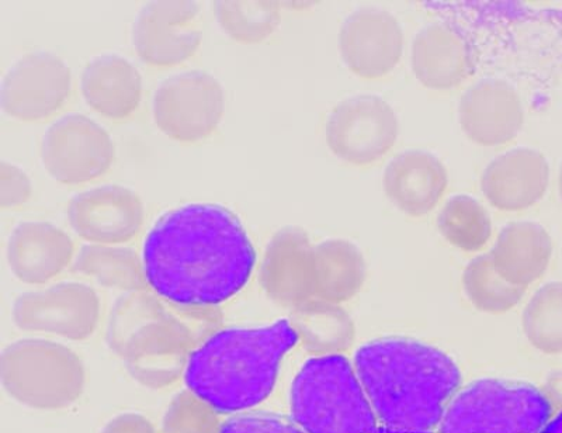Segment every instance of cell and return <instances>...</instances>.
<instances>
[{
    "label": "cell",
    "mask_w": 562,
    "mask_h": 433,
    "mask_svg": "<svg viewBox=\"0 0 562 433\" xmlns=\"http://www.w3.org/2000/svg\"><path fill=\"white\" fill-rule=\"evenodd\" d=\"M140 258L148 289L160 299L214 309L245 289L258 255L233 210L189 203L155 221L145 235Z\"/></svg>",
    "instance_id": "6da1fadb"
},
{
    "label": "cell",
    "mask_w": 562,
    "mask_h": 433,
    "mask_svg": "<svg viewBox=\"0 0 562 433\" xmlns=\"http://www.w3.org/2000/svg\"><path fill=\"white\" fill-rule=\"evenodd\" d=\"M353 366L380 425L438 431L461 390V371L438 347L411 338H381L356 352Z\"/></svg>",
    "instance_id": "7a4b0ae2"
},
{
    "label": "cell",
    "mask_w": 562,
    "mask_h": 433,
    "mask_svg": "<svg viewBox=\"0 0 562 433\" xmlns=\"http://www.w3.org/2000/svg\"><path fill=\"white\" fill-rule=\"evenodd\" d=\"M299 344L289 320L221 329L190 355L186 390L221 417L256 410L274 391L285 356Z\"/></svg>",
    "instance_id": "3957f363"
},
{
    "label": "cell",
    "mask_w": 562,
    "mask_h": 433,
    "mask_svg": "<svg viewBox=\"0 0 562 433\" xmlns=\"http://www.w3.org/2000/svg\"><path fill=\"white\" fill-rule=\"evenodd\" d=\"M291 418L307 433H375L380 422L353 364L344 355L314 356L291 382Z\"/></svg>",
    "instance_id": "277c9868"
},
{
    "label": "cell",
    "mask_w": 562,
    "mask_h": 433,
    "mask_svg": "<svg viewBox=\"0 0 562 433\" xmlns=\"http://www.w3.org/2000/svg\"><path fill=\"white\" fill-rule=\"evenodd\" d=\"M220 307H183L168 310L135 332L122 359L130 376L140 386L160 390L183 379L192 352L221 330Z\"/></svg>",
    "instance_id": "5b68a950"
},
{
    "label": "cell",
    "mask_w": 562,
    "mask_h": 433,
    "mask_svg": "<svg viewBox=\"0 0 562 433\" xmlns=\"http://www.w3.org/2000/svg\"><path fill=\"white\" fill-rule=\"evenodd\" d=\"M87 377L77 352L53 340H19L0 356L4 391L33 410L58 411L77 404L87 389Z\"/></svg>",
    "instance_id": "8992f818"
},
{
    "label": "cell",
    "mask_w": 562,
    "mask_h": 433,
    "mask_svg": "<svg viewBox=\"0 0 562 433\" xmlns=\"http://www.w3.org/2000/svg\"><path fill=\"white\" fill-rule=\"evenodd\" d=\"M551 415V402L535 386L483 379L459 391L436 432L540 433Z\"/></svg>",
    "instance_id": "52a82bcc"
},
{
    "label": "cell",
    "mask_w": 562,
    "mask_h": 433,
    "mask_svg": "<svg viewBox=\"0 0 562 433\" xmlns=\"http://www.w3.org/2000/svg\"><path fill=\"white\" fill-rule=\"evenodd\" d=\"M225 112L223 84L203 69L164 79L153 98L154 123L179 143H198L218 129Z\"/></svg>",
    "instance_id": "ba28073f"
},
{
    "label": "cell",
    "mask_w": 562,
    "mask_h": 433,
    "mask_svg": "<svg viewBox=\"0 0 562 433\" xmlns=\"http://www.w3.org/2000/svg\"><path fill=\"white\" fill-rule=\"evenodd\" d=\"M100 312L102 304L92 287L82 281H61L20 295L12 315L22 331L85 341L97 332Z\"/></svg>",
    "instance_id": "9c48e42d"
},
{
    "label": "cell",
    "mask_w": 562,
    "mask_h": 433,
    "mask_svg": "<svg viewBox=\"0 0 562 433\" xmlns=\"http://www.w3.org/2000/svg\"><path fill=\"white\" fill-rule=\"evenodd\" d=\"M40 154L44 169L54 180L82 185L112 168L115 145L109 131L89 115L69 113L45 131Z\"/></svg>",
    "instance_id": "30bf717a"
},
{
    "label": "cell",
    "mask_w": 562,
    "mask_h": 433,
    "mask_svg": "<svg viewBox=\"0 0 562 433\" xmlns=\"http://www.w3.org/2000/svg\"><path fill=\"white\" fill-rule=\"evenodd\" d=\"M400 135L398 118L384 99L353 96L340 102L326 122V144L335 156L351 165H369L383 158Z\"/></svg>",
    "instance_id": "8fae6325"
},
{
    "label": "cell",
    "mask_w": 562,
    "mask_h": 433,
    "mask_svg": "<svg viewBox=\"0 0 562 433\" xmlns=\"http://www.w3.org/2000/svg\"><path fill=\"white\" fill-rule=\"evenodd\" d=\"M72 92V70L59 55L32 52L22 55L4 74L0 106L19 122L52 118Z\"/></svg>",
    "instance_id": "7c38bea8"
},
{
    "label": "cell",
    "mask_w": 562,
    "mask_h": 433,
    "mask_svg": "<svg viewBox=\"0 0 562 433\" xmlns=\"http://www.w3.org/2000/svg\"><path fill=\"white\" fill-rule=\"evenodd\" d=\"M200 7L192 0H154L133 24V47L140 62L170 68L192 58L203 42Z\"/></svg>",
    "instance_id": "4fadbf2b"
},
{
    "label": "cell",
    "mask_w": 562,
    "mask_h": 433,
    "mask_svg": "<svg viewBox=\"0 0 562 433\" xmlns=\"http://www.w3.org/2000/svg\"><path fill=\"white\" fill-rule=\"evenodd\" d=\"M67 215L70 229L87 243L122 245L143 230L145 206L127 186L102 185L75 195Z\"/></svg>",
    "instance_id": "5bb4252c"
},
{
    "label": "cell",
    "mask_w": 562,
    "mask_h": 433,
    "mask_svg": "<svg viewBox=\"0 0 562 433\" xmlns=\"http://www.w3.org/2000/svg\"><path fill=\"white\" fill-rule=\"evenodd\" d=\"M339 49L346 67L358 77L383 78L403 57V29L385 10H356L340 27Z\"/></svg>",
    "instance_id": "9a60e30c"
},
{
    "label": "cell",
    "mask_w": 562,
    "mask_h": 433,
    "mask_svg": "<svg viewBox=\"0 0 562 433\" xmlns=\"http://www.w3.org/2000/svg\"><path fill=\"white\" fill-rule=\"evenodd\" d=\"M259 281L270 300L291 310L315 299L314 245L307 231L284 226L272 236L260 262Z\"/></svg>",
    "instance_id": "2e32d148"
},
{
    "label": "cell",
    "mask_w": 562,
    "mask_h": 433,
    "mask_svg": "<svg viewBox=\"0 0 562 433\" xmlns=\"http://www.w3.org/2000/svg\"><path fill=\"white\" fill-rule=\"evenodd\" d=\"M459 120L467 137L483 147H499L518 137L525 112L520 96L501 79L480 80L463 95Z\"/></svg>",
    "instance_id": "e0dca14e"
},
{
    "label": "cell",
    "mask_w": 562,
    "mask_h": 433,
    "mask_svg": "<svg viewBox=\"0 0 562 433\" xmlns=\"http://www.w3.org/2000/svg\"><path fill=\"white\" fill-rule=\"evenodd\" d=\"M75 255L72 238L48 221H22L8 240L10 271L26 285L48 284L72 266Z\"/></svg>",
    "instance_id": "ac0fdd59"
},
{
    "label": "cell",
    "mask_w": 562,
    "mask_h": 433,
    "mask_svg": "<svg viewBox=\"0 0 562 433\" xmlns=\"http://www.w3.org/2000/svg\"><path fill=\"white\" fill-rule=\"evenodd\" d=\"M550 182L546 156L531 148H515L498 156L481 176V189L494 208L520 211L543 199Z\"/></svg>",
    "instance_id": "d6986e66"
},
{
    "label": "cell",
    "mask_w": 562,
    "mask_h": 433,
    "mask_svg": "<svg viewBox=\"0 0 562 433\" xmlns=\"http://www.w3.org/2000/svg\"><path fill=\"white\" fill-rule=\"evenodd\" d=\"M383 185L389 199L403 213L422 216L443 198L449 175L438 156L409 149L396 155L386 166Z\"/></svg>",
    "instance_id": "ffe728a7"
},
{
    "label": "cell",
    "mask_w": 562,
    "mask_h": 433,
    "mask_svg": "<svg viewBox=\"0 0 562 433\" xmlns=\"http://www.w3.org/2000/svg\"><path fill=\"white\" fill-rule=\"evenodd\" d=\"M80 92L93 112L108 119H127L137 112L143 99V77L123 55L102 54L83 68Z\"/></svg>",
    "instance_id": "44dd1931"
},
{
    "label": "cell",
    "mask_w": 562,
    "mask_h": 433,
    "mask_svg": "<svg viewBox=\"0 0 562 433\" xmlns=\"http://www.w3.org/2000/svg\"><path fill=\"white\" fill-rule=\"evenodd\" d=\"M413 69L426 88L453 89L473 73V54L457 30L448 24H431L414 40Z\"/></svg>",
    "instance_id": "7402d4cb"
},
{
    "label": "cell",
    "mask_w": 562,
    "mask_h": 433,
    "mask_svg": "<svg viewBox=\"0 0 562 433\" xmlns=\"http://www.w3.org/2000/svg\"><path fill=\"white\" fill-rule=\"evenodd\" d=\"M490 255L501 278L510 285L527 287L549 268L553 243L540 224L518 221L502 229Z\"/></svg>",
    "instance_id": "603a6c76"
},
{
    "label": "cell",
    "mask_w": 562,
    "mask_h": 433,
    "mask_svg": "<svg viewBox=\"0 0 562 433\" xmlns=\"http://www.w3.org/2000/svg\"><path fill=\"white\" fill-rule=\"evenodd\" d=\"M315 299L342 304L359 293L368 276L361 251L350 241L326 240L314 246Z\"/></svg>",
    "instance_id": "cb8c5ba5"
},
{
    "label": "cell",
    "mask_w": 562,
    "mask_h": 433,
    "mask_svg": "<svg viewBox=\"0 0 562 433\" xmlns=\"http://www.w3.org/2000/svg\"><path fill=\"white\" fill-rule=\"evenodd\" d=\"M289 321L304 349L314 356L342 355L353 345L355 322L339 304L314 299L291 310Z\"/></svg>",
    "instance_id": "d4e9b609"
},
{
    "label": "cell",
    "mask_w": 562,
    "mask_h": 433,
    "mask_svg": "<svg viewBox=\"0 0 562 433\" xmlns=\"http://www.w3.org/2000/svg\"><path fill=\"white\" fill-rule=\"evenodd\" d=\"M70 268L75 274L88 276L100 286L123 293L148 289L143 258L130 246L85 244L75 255Z\"/></svg>",
    "instance_id": "484cf974"
},
{
    "label": "cell",
    "mask_w": 562,
    "mask_h": 433,
    "mask_svg": "<svg viewBox=\"0 0 562 433\" xmlns=\"http://www.w3.org/2000/svg\"><path fill=\"white\" fill-rule=\"evenodd\" d=\"M218 26L235 43L252 45L268 40L280 24V8L270 0H220L214 3Z\"/></svg>",
    "instance_id": "4316f807"
},
{
    "label": "cell",
    "mask_w": 562,
    "mask_h": 433,
    "mask_svg": "<svg viewBox=\"0 0 562 433\" xmlns=\"http://www.w3.org/2000/svg\"><path fill=\"white\" fill-rule=\"evenodd\" d=\"M524 332L535 349L546 355L562 354V281L540 287L524 311Z\"/></svg>",
    "instance_id": "83f0119b"
},
{
    "label": "cell",
    "mask_w": 562,
    "mask_h": 433,
    "mask_svg": "<svg viewBox=\"0 0 562 433\" xmlns=\"http://www.w3.org/2000/svg\"><path fill=\"white\" fill-rule=\"evenodd\" d=\"M438 226L451 245L467 252L483 249L492 235L490 214L479 200L467 195H457L445 204Z\"/></svg>",
    "instance_id": "f1b7e54d"
},
{
    "label": "cell",
    "mask_w": 562,
    "mask_h": 433,
    "mask_svg": "<svg viewBox=\"0 0 562 433\" xmlns=\"http://www.w3.org/2000/svg\"><path fill=\"white\" fill-rule=\"evenodd\" d=\"M463 286L471 304L486 314H505L515 309L526 295V287L510 285L501 278L491 255H481L467 265Z\"/></svg>",
    "instance_id": "f546056e"
},
{
    "label": "cell",
    "mask_w": 562,
    "mask_h": 433,
    "mask_svg": "<svg viewBox=\"0 0 562 433\" xmlns=\"http://www.w3.org/2000/svg\"><path fill=\"white\" fill-rule=\"evenodd\" d=\"M169 303L149 289L130 291L115 300L110 310L105 341L115 355L122 357L125 346L138 330L168 310Z\"/></svg>",
    "instance_id": "4dcf8cb0"
},
{
    "label": "cell",
    "mask_w": 562,
    "mask_h": 433,
    "mask_svg": "<svg viewBox=\"0 0 562 433\" xmlns=\"http://www.w3.org/2000/svg\"><path fill=\"white\" fill-rule=\"evenodd\" d=\"M223 417L213 408L183 390L170 401L162 418L160 433H220Z\"/></svg>",
    "instance_id": "1f68e13d"
},
{
    "label": "cell",
    "mask_w": 562,
    "mask_h": 433,
    "mask_svg": "<svg viewBox=\"0 0 562 433\" xmlns=\"http://www.w3.org/2000/svg\"><path fill=\"white\" fill-rule=\"evenodd\" d=\"M220 433H307L293 418L254 410L225 418Z\"/></svg>",
    "instance_id": "d6a6232c"
},
{
    "label": "cell",
    "mask_w": 562,
    "mask_h": 433,
    "mask_svg": "<svg viewBox=\"0 0 562 433\" xmlns=\"http://www.w3.org/2000/svg\"><path fill=\"white\" fill-rule=\"evenodd\" d=\"M33 195V182L26 170L16 164L0 163V208L18 209Z\"/></svg>",
    "instance_id": "836d02e7"
},
{
    "label": "cell",
    "mask_w": 562,
    "mask_h": 433,
    "mask_svg": "<svg viewBox=\"0 0 562 433\" xmlns=\"http://www.w3.org/2000/svg\"><path fill=\"white\" fill-rule=\"evenodd\" d=\"M100 433H158V431L147 417L137 412H124L110 420Z\"/></svg>",
    "instance_id": "e575fe53"
},
{
    "label": "cell",
    "mask_w": 562,
    "mask_h": 433,
    "mask_svg": "<svg viewBox=\"0 0 562 433\" xmlns=\"http://www.w3.org/2000/svg\"><path fill=\"white\" fill-rule=\"evenodd\" d=\"M540 433H562V411L559 415L551 418L549 424Z\"/></svg>",
    "instance_id": "d590c367"
},
{
    "label": "cell",
    "mask_w": 562,
    "mask_h": 433,
    "mask_svg": "<svg viewBox=\"0 0 562 433\" xmlns=\"http://www.w3.org/2000/svg\"><path fill=\"white\" fill-rule=\"evenodd\" d=\"M375 433H438L435 431H408V430H396V428H389L380 425Z\"/></svg>",
    "instance_id": "8d00e7d4"
},
{
    "label": "cell",
    "mask_w": 562,
    "mask_h": 433,
    "mask_svg": "<svg viewBox=\"0 0 562 433\" xmlns=\"http://www.w3.org/2000/svg\"><path fill=\"white\" fill-rule=\"evenodd\" d=\"M559 182H560V196H561V201H562V165H561V169H560Z\"/></svg>",
    "instance_id": "74e56055"
}]
</instances>
